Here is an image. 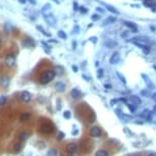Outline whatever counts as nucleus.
<instances>
[{"label":"nucleus","instance_id":"43","mask_svg":"<svg viewBox=\"0 0 156 156\" xmlns=\"http://www.w3.org/2000/svg\"><path fill=\"white\" fill-rule=\"evenodd\" d=\"M90 41H91V42H93V43H96V42H97V38H96V37H95V38H94V37H92V38L90 39Z\"/></svg>","mask_w":156,"mask_h":156},{"label":"nucleus","instance_id":"47","mask_svg":"<svg viewBox=\"0 0 156 156\" xmlns=\"http://www.w3.org/2000/svg\"><path fill=\"white\" fill-rule=\"evenodd\" d=\"M96 10L101 11V12H104V9H102V8H100V7H97V8H96Z\"/></svg>","mask_w":156,"mask_h":156},{"label":"nucleus","instance_id":"53","mask_svg":"<svg viewBox=\"0 0 156 156\" xmlns=\"http://www.w3.org/2000/svg\"><path fill=\"white\" fill-rule=\"evenodd\" d=\"M72 44H73V46H72V47H73V49H74V48H75V44H76V43H75V42H73Z\"/></svg>","mask_w":156,"mask_h":156},{"label":"nucleus","instance_id":"11","mask_svg":"<svg viewBox=\"0 0 156 156\" xmlns=\"http://www.w3.org/2000/svg\"><path fill=\"white\" fill-rule=\"evenodd\" d=\"M22 46L23 47H27V48H30V47H34L35 46V42L32 38H27L22 41Z\"/></svg>","mask_w":156,"mask_h":156},{"label":"nucleus","instance_id":"23","mask_svg":"<svg viewBox=\"0 0 156 156\" xmlns=\"http://www.w3.org/2000/svg\"><path fill=\"white\" fill-rule=\"evenodd\" d=\"M30 117H31V114L30 113H21L20 116H19V119L23 121V120H28Z\"/></svg>","mask_w":156,"mask_h":156},{"label":"nucleus","instance_id":"5","mask_svg":"<svg viewBox=\"0 0 156 156\" xmlns=\"http://www.w3.org/2000/svg\"><path fill=\"white\" fill-rule=\"evenodd\" d=\"M15 60H16L15 55H13V54H8V55L5 57V64H6L8 67H12V66H14V64H15Z\"/></svg>","mask_w":156,"mask_h":156},{"label":"nucleus","instance_id":"31","mask_svg":"<svg viewBox=\"0 0 156 156\" xmlns=\"http://www.w3.org/2000/svg\"><path fill=\"white\" fill-rule=\"evenodd\" d=\"M142 50H143V53H144V54H146V55H148V54L150 53V47H148V46L143 47V48H142Z\"/></svg>","mask_w":156,"mask_h":156},{"label":"nucleus","instance_id":"38","mask_svg":"<svg viewBox=\"0 0 156 156\" xmlns=\"http://www.w3.org/2000/svg\"><path fill=\"white\" fill-rule=\"evenodd\" d=\"M58 135H59V136H58V139H63V138L65 137V134H64L63 132H59Z\"/></svg>","mask_w":156,"mask_h":156},{"label":"nucleus","instance_id":"44","mask_svg":"<svg viewBox=\"0 0 156 156\" xmlns=\"http://www.w3.org/2000/svg\"><path fill=\"white\" fill-rule=\"evenodd\" d=\"M18 2L21 3V4H25V2H27V0H18Z\"/></svg>","mask_w":156,"mask_h":156},{"label":"nucleus","instance_id":"13","mask_svg":"<svg viewBox=\"0 0 156 156\" xmlns=\"http://www.w3.org/2000/svg\"><path fill=\"white\" fill-rule=\"evenodd\" d=\"M123 24L125 25V27H127V29L129 30H132L133 32H137L138 31V27H137V24L132 22V21H124Z\"/></svg>","mask_w":156,"mask_h":156},{"label":"nucleus","instance_id":"55","mask_svg":"<svg viewBox=\"0 0 156 156\" xmlns=\"http://www.w3.org/2000/svg\"><path fill=\"white\" fill-rule=\"evenodd\" d=\"M0 43H1V39H0Z\"/></svg>","mask_w":156,"mask_h":156},{"label":"nucleus","instance_id":"36","mask_svg":"<svg viewBox=\"0 0 156 156\" xmlns=\"http://www.w3.org/2000/svg\"><path fill=\"white\" fill-rule=\"evenodd\" d=\"M91 18H92V20H93V21H95V20L99 19V18H100V16H99L98 14H93V15L91 16Z\"/></svg>","mask_w":156,"mask_h":156},{"label":"nucleus","instance_id":"20","mask_svg":"<svg viewBox=\"0 0 156 156\" xmlns=\"http://www.w3.org/2000/svg\"><path fill=\"white\" fill-rule=\"evenodd\" d=\"M116 20V18L114 17V16H109V17H107L106 19H105V21L103 22V25H106V24H108V23H112V22H114Z\"/></svg>","mask_w":156,"mask_h":156},{"label":"nucleus","instance_id":"15","mask_svg":"<svg viewBox=\"0 0 156 156\" xmlns=\"http://www.w3.org/2000/svg\"><path fill=\"white\" fill-rule=\"evenodd\" d=\"M142 76H143V80L145 81L146 85L148 86V88H153V87H154V86H153V83L151 82V80L149 79V76H148L147 74H145V73H142Z\"/></svg>","mask_w":156,"mask_h":156},{"label":"nucleus","instance_id":"9","mask_svg":"<svg viewBox=\"0 0 156 156\" xmlns=\"http://www.w3.org/2000/svg\"><path fill=\"white\" fill-rule=\"evenodd\" d=\"M32 99V96H31V93L28 92V91H22L21 92V100L25 103H29Z\"/></svg>","mask_w":156,"mask_h":156},{"label":"nucleus","instance_id":"27","mask_svg":"<svg viewBox=\"0 0 156 156\" xmlns=\"http://www.w3.org/2000/svg\"><path fill=\"white\" fill-rule=\"evenodd\" d=\"M96 120V114H95V112H91V115L89 116V122H94Z\"/></svg>","mask_w":156,"mask_h":156},{"label":"nucleus","instance_id":"35","mask_svg":"<svg viewBox=\"0 0 156 156\" xmlns=\"http://www.w3.org/2000/svg\"><path fill=\"white\" fill-rule=\"evenodd\" d=\"M50 8H51L50 4H46V5H44V6H43V8L41 9V11H42V12H44L45 10H47V9H50Z\"/></svg>","mask_w":156,"mask_h":156},{"label":"nucleus","instance_id":"33","mask_svg":"<svg viewBox=\"0 0 156 156\" xmlns=\"http://www.w3.org/2000/svg\"><path fill=\"white\" fill-rule=\"evenodd\" d=\"M54 71H55V73H61V72H63V67H61V66H57L56 67V69H54Z\"/></svg>","mask_w":156,"mask_h":156},{"label":"nucleus","instance_id":"40","mask_svg":"<svg viewBox=\"0 0 156 156\" xmlns=\"http://www.w3.org/2000/svg\"><path fill=\"white\" fill-rule=\"evenodd\" d=\"M79 9H80V7H77V3L76 2H73V10L76 11V10H79Z\"/></svg>","mask_w":156,"mask_h":156},{"label":"nucleus","instance_id":"41","mask_svg":"<svg viewBox=\"0 0 156 156\" xmlns=\"http://www.w3.org/2000/svg\"><path fill=\"white\" fill-rule=\"evenodd\" d=\"M80 11H82V13H87L88 12V9H86V8H84V7H80Z\"/></svg>","mask_w":156,"mask_h":156},{"label":"nucleus","instance_id":"50","mask_svg":"<svg viewBox=\"0 0 156 156\" xmlns=\"http://www.w3.org/2000/svg\"><path fill=\"white\" fill-rule=\"evenodd\" d=\"M51 1H53V2H55L56 4H59V1H58V0H51Z\"/></svg>","mask_w":156,"mask_h":156},{"label":"nucleus","instance_id":"37","mask_svg":"<svg viewBox=\"0 0 156 156\" xmlns=\"http://www.w3.org/2000/svg\"><path fill=\"white\" fill-rule=\"evenodd\" d=\"M141 94H142L143 96H145V97H149V96H150V95H149V92H148V91H146V90L141 91Z\"/></svg>","mask_w":156,"mask_h":156},{"label":"nucleus","instance_id":"19","mask_svg":"<svg viewBox=\"0 0 156 156\" xmlns=\"http://www.w3.org/2000/svg\"><path fill=\"white\" fill-rule=\"evenodd\" d=\"M95 156H108V152L104 149H99L98 151H96Z\"/></svg>","mask_w":156,"mask_h":156},{"label":"nucleus","instance_id":"45","mask_svg":"<svg viewBox=\"0 0 156 156\" xmlns=\"http://www.w3.org/2000/svg\"><path fill=\"white\" fill-rule=\"evenodd\" d=\"M152 99H153V100H154V101L156 102V92H155V93H154V94L152 95Z\"/></svg>","mask_w":156,"mask_h":156},{"label":"nucleus","instance_id":"24","mask_svg":"<svg viewBox=\"0 0 156 156\" xmlns=\"http://www.w3.org/2000/svg\"><path fill=\"white\" fill-rule=\"evenodd\" d=\"M18 138H19V140H20L21 142H22V141H25V140L29 138V134H28V133H20Z\"/></svg>","mask_w":156,"mask_h":156},{"label":"nucleus","instance_id":"29","mask_svg":"<svg viewBox=\"0 0 156 156\" xmlns=\"http://www.w3.org/2000/svg\"><path fill=\"white\" fill-rule=\"evenodd\" d=\"M48 156H57V151L55 149H51L50 151H48Z\"/></svg>","mask_w":156,"mask_h":156},{"label":"nucleus","instance_id":"26","mask_svg":"<svg viewBox=\"0 0 156 156\" xmlns=\"http://www.w3.org/2000/svg\"><path fill=\"white\" fill-rule=\"evenodd\" d=\"M63 117H64L65 119H69V118L71 117V113H70V111H69V110H65V111L63 112Z\"/></svg>","mask_w":156,"mask_h":156},{"label":"nucleus","instance_id":"49","mask_svg":"<svg viewBox=\"0 0 156 156\" xmlns=\"http://www.w3.org/2000/svg\"><path fill=\"white\" fill-rule=\"evenodd\" d=\"M105 88H106V89H110V88H111V85H108V84H106V85H105Z\"/></svg>","mask_w":156,"mask_h":156},{"label":"nucleus","instance_id":"7","mask_svg":"<svg viewBox=\"0 0 156 156\" xmlns=\"http://www.w3.org/2000/svg\"><path fill=\"white\" fill-rule=\"evenodd\" d=\"M44 17H45L47 23H49L50 25H55L56 24V18H55V16L53 14H51V13L44 14Z\"/></svg>","mask_w":156,"mask_h":156},{"label":"nucleus","instance_id":"3","mask_svg":"<svg viewBox=\"0 0 156 156\" xmlns=\"http://www.w3.org/2000/svg\"><path fill=\"white\" fill-rule=\"evenodd\" d=\"M89 135L91 137H94V138H99L101 137L102 135V131H101V128L97 125H94L90 128V131H89Z\"/></svg>","mask_w":156,"mask_h":156},{"label":"nucleus","instance_id":"30","mask_svg":"<svg viewBox=\"0 0 156 156\" xmlns=\"http://www.w3.org/2000/svg\"><path fill=\"white\" fill-rule=\"evenodd\" d=\"M7 101V98L5 96H0V105H4Z\"/></svg>","mask_w":156,"mask_h":156},{"label":"nucleus","instance_id":"2","mask_svg":"<svg viewBox=\"0 0 156 156\" xmlns=\"http://www.w3.org/2000/svg\"><path fill=\"white\" fill-rule=\"evenodd\" d=\"M127 41L133 43V44H135V45H137L138 47H141V48L146 47V46L149 47L150 44H151L149 39L147 37H143V36H139V37H136V38H133V39H129Z\"/></svg>","mask_w":156,"mask_h":156},{"label":"nucleus","instance_id":"39","mask_svg":"<svg viewBox=\"0 0 156 156\" xmlns=\"http://www.w3.org/2000/svg\"><path fill=\"white\" fill-rule=\"evenodd\" d=\"M103 69L102 68H99V70H98V77H101L102 76V74H103Z\"/></svg>","mask_w":156,"mask_h":156},{"label":"nucleus","instance_id":"46","mask_svg":"<svg viewBox=\"0 0 156 156\" xmlns=\"http://www.w3.org/2000/svg\"><path fill=\"white\" fill-rule=\"evenodd\" d=\"M57 108L60 109V100H59V99L57 100Z\"/></svg>","mask_w":156,"mask_h":156},{"label":"nucleus","instance_id":"17","mask_svg":"<svg viewBox=\"0 0 156 156\" xmlns=\"http://www.w3.org/2000/svg\"><path fill=\"white\" fill-rule=\"evenodd\" d=\"M144 5L152 8L156 5V0H144Z\"/></svg>","mask_w":156,"mask_h":156},{"label":"nucleus","instance_id":"42","mask_svg":"<svg viewBox=\"0 0 156 156\" xmlns=\"http://www.w3.org/2000/svg\"><path fill=\"white\" fill-rule=\"evenodd\" d=\"M28 1H29L31 4H33V5H36V4H37V1H36V0H28Z\"/></svg>","mask_w":156,"mask_h":156},{"label":"nucleus","instance_id":"6","mask_svg":"<svg viewBox=\"0 0 156 156\" xmlns=\"http://www.w3.org/2000/svg\"><path fill=\"white\" fill-rule=\"evenodd\" d=\"M10 85V79L7 76V75H3L1 76V79H0V86L2 88H8Z\"/></svg>","mask_w":156,"mask_h":156},{"label":"nucleus","instance_id":"18","mask_svg":"<svg viewBox=\"0 0 156 156\" xmlns=\"http://www.w3.org/2000/svg\"><path fill=\"white\" fill-rule=\"evenodd\" d=\"M117 45V42L113 41V40H107L105 43H104V46L107 47V48H113Z\"/></svg>","mask_w":156,"mask_h":156},{"label":"nucleus","instance_id":"32","mask_svg":"<svg viewBox=\"0 0 156 156\" xmlns=\"http://www.w3.org/2000/svg\"><path fill=\"white\" fill-rule=\"evenodd\" d=\"M21 150V145H20V143H16L15 145H14V151L15 152H19Z\"/></svg>","mask_w":156,"mask_h":156},{"label":"nucleus","instance_id":"14","mask_svg":"<svg viewBox=\"0 0 156 156\" xmlns=\"http://www.w3.org/2000/svg\"><path fill=\"white\" fill-rule=\"evenodd\" d=\"M55 90L59 93H62L65 91V84L62 83V82H57L55 84Z\"/></svg>","mask_w":156,"mask_h":156},{"label":"nucleus","instance_id":"51","mask_svg":"<svg viewBox=\"0 0 156 156\" xmlns=\"http://www.w3.org/2000/svg\"><path fill=\"white\" fill-rule=\"evenodd\" d=\"M148 156H156V153H150Z\"/></svg>","mask_w":156,"mask_h":156},{"label":"nucleus","instance_id":"34","mask_svg":"<svg viewBox=\"0 0 156 156\" xmlns=\"http://www.w3.org/2000/svg\"><path fill=\"white\" fill-rule=\"evenodd\" d=\"M127 107L129 108L131 112H135V111H136V107H135L134 105H131V104H127Z\"/></svg>","mask_w":156,"mask_h":156},{"label":"nucleus","instance_id":"1","mask_svg":"<svg viewBox=\"0 0 156 156\" xmlns=\"http://www.w3.org/2000/svg\"><path fill=\"white\" fill-rule=\"evenodd\" d=\"M55 75H56V73H55L54 70H46V71L41 73L39 81H40V83L42 85H46V84L50 83L52 80H53L55 77Z\"/></svg>","mask_w":156,"mask_h":156},{"label":"nucleus","instance_id":"21","mask_svg":"<svg viewBox=\"0 0 156 156\" xmlns=\"http://www.w3.org/2000/svg\"><path fill=\"white\" fill-rule=\"evenodd\" d=\"M105 7L110 11V12H112V13H114V14H118L119 13V11L115 8V7H113V6H110V5H108V4H106L105 5Z\"/></svg>","mask_w":156,"mask_h":156},{"label":"nucleus","instance_id":"12","mask_svg":"<svg viewBox=\"0 0 156 156\" xmlns=\"http://www.w3.org/2000/svg\"><path fill=\"white\" fill-rule=\"evenodd\" d=\"M76 150H77V145L74 144V143H69V144L66 146V151H67L68 153H70V154L75 153Z\"/></svg>","mask_w":156,"mask_h":156},{"label":"nucleus","instance_id":"8","mask_svg":"<svg viewBox=\"0 0 156 156\" xmlns=\"http://www.w3.org/2000/svg\"><path fill=\"white\" fill-rule=\"evenodd\" d=\"M119 60H120V55H119V53H118V52H114V53L110 56L109 62H110L111 64H116V63L119 62Z\"/></svg>","mask_w":156,"mask_h":156},{"label":"nucleus","instance_id":"48","mask_svg":"<svg viewBox=\"0 0 156 156\" xmlns=\"http://www.w3.org/2000/svg\"><path fill=\"white\" fill-rule=\"evenodd\" d=\"M72 68H73V71H74V72H76V71H77V67H76L75 65H73V66H72Z\"/></svg>","mask_w":156,"mask_h":156},{"label":"nucleus","instance_id":"28","mask_svg":"<svg viewBox=\"0 0 156 156\" xmlns=\"http://www.w3.org/2000/svg\"><path fill=\"white\" fill-rule=\"evenodd\" d=\"M116 74H117V76H118V79H119V80H120L123 84H126V80L124 79V76H123L120 72H118V71H117V72H116Z\"/></svg>","mask_w":156,"mask_h":156},{"label":"nucleus","instance_id":"10","mask_svg":"<svg viewBox=\"0 0 156 156\" xmlns=\"http://www.w3.org/2000/svg\"><path fill=\"white\" fill-rule=\"evenodd\" d=\"M70 96H71L73 99H79V98H81V97L83 96V93H82L79 89L74 88V89L71 90V92H70Z\"/></svg>","mask_w":156,"mask_h":156},{"label":"nucleus","instance_id":"52","mask_svg":"<svg viewBox=\"0 0 156 156\" xmlns=\"http://www.w3.org/2000/svg\"><path fill=\"white\" fill-rule=\"evenodd\" d=\"M152 10H154V11H155V12H156V5H155V6H154V7H152Z\"/></svg>","mask_w":156,"mask_h":156},{"label":"nucleus","instance_id":"54","mask_svg":"<svg viewBox=\"0 0 156 156\" xmlns=\"http://www.w3.org/2000/svg\"><path fill=\"white\" fill-rule=\"evenodd\" d=\"M153 67H154V68H155V70H156V65H154V66H153Z\"/></svg>","mask_w":156,"mask_h":156},{"label":"nucleus","instance_id":"22","mask_svg":"<svg viewBox=\"0 0 156 156\" xmlns=\"http://www.w3.org/2000/svg\"><path fill=\"white\" fill-rule=\"evenodd\" d=\"M36 28H37V30H38V31H40V32H41L43 35H45V36H47V37H51V35H50L48 32H46V31H45V30H44V29L41 27V25H37Z\"/></svg>","mask_w":156,"mask_h":156},{"label":"nucleus","instance_id":"25","mask_svg":"<svg viewBox=\"0 0 156 156\" xmlns=\"http://www.w3.org/2000/svg\"><path fill=\"white\" fill-rule=\"evenodd\" d=\"M57 36H58L60 39H63V40H65V39L67 38L66 34H65L63 31H58V33H57Z\"/></svg>","mask_w":156,"mask_h":156},{"label":"nucleus","instance_id":"16","mask_svg":"<svg viewBox=\"0 0 156 156\" xmlns=\"http://www.w3.org/2000/svg\"><path fill=\"white\" fill-rule=\"evenodd\" d=\"M129 101H131L133 104H135V105H139V104H141V99L136 95H132L131 97H129Z\"/></svg>","mask_w":156,"mask_h":156},{"label":"nucleus","instance_id":"4","mask_svg":"<svg viewBox=\"0 0 156 156\" xmlns=\"http://www.w3.org/2000/svg\"><path fill=\"white\" fill-rule=\"evenodd\" d=\"M40 129H41V132H43V133L50 134V133H52V132H53L54 126H53V124H52V123H50V122H47V123H44V124H42Z\"/></svg>","mask_w":156,"mask_h":156}]
</instances>
